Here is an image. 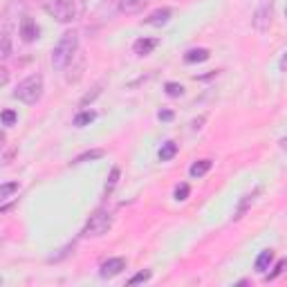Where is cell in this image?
Returning a JSON list of instances; mask_svg holds the SVG:
<instances>
[{"instance_id": "1", "label": "cell", "mask_w": 287, "mask_h": 287, "mask_svg": "<svg viewBox=\"0 0 287 287\" xmlns=\"http://www.w3.org/2000/svg\"><path fill=\"white\" fill-rule=\"evenodd\" d=\"M45 11L59 23H74L85 14V0H47Z\"/></svg>"}, {"instance_id": "2", "label": "cell", "mask_w": 287, "mask_h": 287, "mask_svg": "<svg viewBox=\"0 0 287 287\" xmlns=\"http://www.w3.org/2000/svg\"><path fill=\"white\" fill-rule=\"evenodd\" d=\"M76 50H79V34L76 32H65L52 50V68L59 70V72L65 70L72 63Z\"/></svg>"}, {"instance_id": "3", "label": "cell", "mask_w": 287, "mask_h": 287, "mask_svg": "<svg viewBox=\"0 0 287 287\" xmlns=\"http://www.w3.org/2000/svg\"><path fill=\"white\" fill-rule=\"evenodd\" d=\"M14 97L18 101L27 103V106H32L43 97V76L41 74H29L27 79H23L21 83H18V88L14 90Z\"/></svg>"}, {"instance_id": "4", "label": "cell", "mask_w": 287, "mask_h": 287, "mask_svg": "<svg viewBox=\"0 0 287 287\" xmlns=\"http://www.w3.org/2000/svg\"><path fill=\"white\" fill-rule=\"evenodd\" d=\"M110 227H112V213L106 209H97L92 216H90L88 222H85L81 236L83 238H99L103 234H108Z\"/></svg>"}, {"instance_id": "5", "label": "cell", "mask_w": 287, "mask_h": 287, "mask_svg": "<svg viewBox=\"0 0 287 287\" xmlns=\"http://www.w3.org/2000/svg\"><path fill=\"white\" fill-rule=\"evenodd\" d=\"M272 16H274V7H272L270 0L260 3V7L256 9V14H254V27L258 29L260 34H265L267 29L272 27Z\"/></svg>"}, {"instance_id": "6", "label": "cell", "mask_w": 287, "mask_h": 287, "mask_svg": "<svg viewBox=\"0 0 287 287\" xmlns=\"http://www.w3.org/2000/svg\"><path fill=\"white\" fill-rule=\"evenodd\" d=\"M126 270V260L124 258H108L106 262H101V276L103 278H112V276H119L121 272Z\"/></svg>"}, {"instance_id": "7", "label": "cell", "mask_w": 287, "mask_h": 287, "mask_svg": "<svg viewBox=\"0 0 287 287\" xmlns=\"http://www.w3.org/2000/svg\"><path fill=\"white\" fill-rule=\"evenodd\" d=\"M21 36L25 43H32L39 39V27H36V23L29 16H23V21H21Z\"/></svg>"}, {"instance_id": "8", "label": "cell", "mask_w": 287, "mask_h": 287, "mask_svg": "<svg viewBox=\"0 0 287 287\" xmlns=\"http://www.w3.org/2000/svg\"><path fill=\"white\" fill-rule=\"evenodd\" d=\"M170 16H173V11H170L168 7H162V9H157V11H152V14L146 18V25H152V27H162V25H166V23L170 21Z\"/></svg>"}, {"instance_id": "9", "label": "cell", "mask_w": 287, "mask_h": 287, "mask_svg": "<svg viewBox=\"0 0 287 287\" xmlns=\"http://www.w3.org/2000/svg\"><path fill=\"white\" fill-rule=\"evenodd\" d=\"M157 43H160L157 39H139V41H135L132 50H135L137 56H148V54L157 47Z\"/></svg>"}, {"instance_id": "10", "label": "cell", "mask_w": 287, "mask_h": 287, "mask_svg": "<svg viewBox=\"0 0 287 287\" xmlns=\"http://www.w3.org/2000/svg\"><path fill=\"white\" fill-rule=\"evenodd\" d=\"M272 260H274V252H272V249H262V252L258 254V258H256V272L265 274L267 270H270Z\"/></svg>"}, {"instance_id": "11", "label": "cell", "mask_w": 287, "mask_h": 287, "mask_svg": "<svg viewBox=\"0 0 287 287\" xmlns=\"http://www.w3.org/2000/svg\"><path fill=\"white\" fill-rule=\"evenodd\" d=\"M258 193H260V188H256L254 193H247L245 198H242V202L238 204V209H236V216H234V220H240L242 216H245V213H247V209H249V206H252V202L256 200V195H258Z\"/></svg>"}, {"instance_id": "12", "label": "cell", "mask_w": 287, "mask_h": 287, "mask_svg": "<svg viewBox=\"0 0 287 287\" xmlns=\"http://www.w3.org/2000/svg\"><path fill=\"white\" fill-rule=\"evenodd\" d=\"M213 166V162L211 160H200V162H195L191 168H188V173H191V178H202V175H206L211 170Z\"/></svg>"}, {"instance_id": "13", "label": "cell", "mask_w": 287, "mask_h": 287, "mask_svg": "<svg viewBox=\"0 0 287 287\" xmlns=\"http://www.w3.org/2000/svg\"><path fill=\"white\" fill-rule=\"evenodd\" d=\"M209 59V50H204V47H198V50H188L184 54V61L186 63H202V61Z\"/></svg>"}, {"instance_id": "14", "label": "cell", "mask_w": 287, "mask_h": 287, "mask_svg": "<svg viewBox=\"0 0 287 287\" xmlns=\"http://www.w3.org/2000/svg\"><path fill=\"white\" fill-rule=\"evenodd\" d=\"M94 119H97V112H94V110H83V112H79L76 117H74V126H76V128H83V126L92 124Z\"/></svg>"}, {"instance_id": "15", "label": "cell", "mask_w": 287, "mask_h": 287, "mask_svg": "<svg viewBox=\"0 0 287 287\" xmlns=\"http://www.w3.org/2000/svg\"><path fill=\"white\" fill-rule=\"evenodd\" d=\"M175 155H178V144H175V142H166V144H162V148H160V160H162V162L173 160Z\"/></svg>"}, {"instance_id": "16", "label": "cell", "mask_w": 287, "mask_h": 287, "mask_svg": "<svg viewBox=\"0 0 287 287\" xmlns=\"http://www.w3.org/2000/svg\"><path fill=\"white\" fill-rule=\"evenodd\" d=\"M99 157H103V150H88V152H83V155H79L72 164H83V162H92V160H99Z\"/></svg>"}, {"instance_id": "17", "label": "cell", "mask_w": 287, "mask_h": 287, "mask_svg": "<svg viewBox=\"0 0 287 287\" xmlns=\"http://www.w3.org/2000/svg\"><path fill=\"white\" fill-rule=\"evenodd\" d=\"M146 3H148V0H124V3H121V9L124 11H139Z\"/></svg>"}, {"instance_id": "18", "label": "cell", "mask_w": 287, "mask_h": 287, "mask_svg": "<svg viewBox=\"0 0 287 287\" xmlns=\"http://www.w3.org/2000/svg\"><path fill=\"white\" fill-rule=\"evenodd\" d=\"M0 56H3V59H9L11 56V39H9L7 29L3 32V47H0Z\"/></svg>"}, {"instance_id": "19", "label": "cell", "mask_w": 287, "mask_h": 287, "mask_svg": "<svg viewBox=\"0 0 287 287\" xmlns=\"http://www.w3.org/2000/svg\"><path fill=\"white\" fill-rule=\"evenodd\" d=\"M16 191H18V182H7V184L0 186V200L5 202V200H7L11 193H16Z\"/></svg>"}, {"instance_id": "20", "label": "cell", "mask_w": 287, "mask_h": 287, "mask_svg": "<svg viewBox=\"0 0 287 287\" xmlns=\"http://www.w3.org/2000/svg\"><path fill=\"white\" fill-rule=\"evenodd\" d=\"M188 195H191V186L188 184H178V188H175V200H178V202H184Z\"/></svg>"}, {"instance_id": "21", "label": "cell", "mask_w": 287, "mask_h": 287, "mask_svg": "<svg viewBox=\"0 0 287 287\" xmlns=\"http://www.w3.org/2000/svg\"><path fill=\"white\" fill-rule=\"evenodd\" d=\"M117 182H119V168H112V173H110V178L106 182V195L112 193V188L117 186Z\"/></svg>"}, {"instance_id": "22", "label": "cell", "mask_w": 287, "mask_h": 287, "mask_svg": "<svg viewBox=\"0 0 287 287\" xmlns=\"http://www.w3.org/2000/svg\"><path fill=\"white\" fill-rule=\"evenodd\" d=\"M164 90H166L168 97H182L184 94V88H182L180 83H166L164 85Z\"/></svg>"}, {"instance_id": "23", "label": "cell", "mask_w": 287, "mask_h": 287, "mask_svg": "<svg viewBox=\"0 0 287 287\" xmlns=\"http://www.w3.org/2000/svg\"><path fill=\"white\" fill-rule=\"evenodd\" d=\"M16 112L14 110H3V126L5 128H9V126H14L16 124Z\"/></svg>"}, {"instance_id": "24", "label": "cell", "mask_w": 287, "mask_h": 287, "mask_svg": "<svg viewBox=\"0 0 287 287\" xmlns=\"http://www.w3.org/2000/svg\"><path fill=\"white\" fill-rule=\"evenodd\" d=\"M146 280H150V272H139V274H135L128 283L130 285H135V283H146Z\"/></svg>"}, {"instance_id": "25", "label": "cell", "mask_w": 287, "mask_h": 287, "mask_svg": "<svg viewBox=\"0 0 287 287\" xmlns=\"http://www.w3.org/2000/svg\"><path fill=\"white\" fill-rule=\"evenodd\" d=\"M285 265H287L285 260H278V262H276V267H274V272H272V274H267V280H274V278L278 276V274H283V270H285Z\"/></svg>"}, {"instance_id": "26", "label": "cell", "mask_w": 287, "mask_h": 287, "mask_svg": "<svg viewBox=\"0 0 287 287\" xmlns=\"http://www.w3.org/2000/svg\"><path fill=\"white\" fill-rule=\"evenodd\" d=\"M157 117H160V121H170V119H173V112H170V110H162Z\"/></svg>"}, {"instance_id": "27", "label": "cell", "mask_w": 287, "mask_h": 287, "mask_svg": "<svg viewBox=\"0 0 287 287\" xmlns=\"http://www.w3.org/2000/svg\"><path fill=\"white\" fill-rule=\"evenodd\" d=\"M7 79H9L7 68H0V85H7Z\"/></svg>"}, {"instance_id": "28", "label": "cell", "mask_w": 287, "mask_h": 287, "mask_svg": "<svg viewBox=\"0 0 287 287\" xmlns=\"http://www.w3.org/2000/svg\"><path fill=\"white\" fill-rule=\"evenodd\" d=\"M280 70H283V72L287 70V54H285L283 59H280Z\"/></svg>"}, {"instance_id": "29", "label": "cell", "mask_w": 287, "mask_h": 287, "mask_svg": "<svg viewBox=\"0 0 287 287\" xmlns=\"http://www.w3.org/2000/svg\"><path fill=\"white\" fill-rule=\"evenodd\" d=\"M285 16H287V9H285Z\"/></svg>"}]
</instances>
